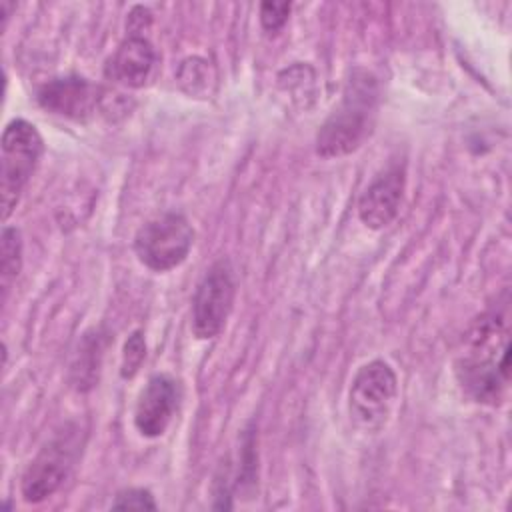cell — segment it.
<instances>
[{"label":"cell","instance_id":"1","mask_svg":"<svg viewBox=\"0 0 512 512\" xmlns=\"http://www.w3.org/2000/svg\"><path fill=\"white\" fill-rule=\"evenodd\" d=\"M466 336L470 350L456 360V378L474 402L496 406L510 384L508 328L498 314H484Z\"/></svg>","mask_w":512,"mask_h":512},{"label":"cell","instance_id":"2","mask_svg":"<svg viewBox=\"0 0 512 512\" xmlns=\"http://www.w3.org/2000/svg\"><path fill=\"white\" fill-rule=\"evenodd\" d=\"M378 110V82L364 68H354L342 98L316 134V154L338 158L354 152L372 132Z\"/></svg>","mask_w":512,"mask_h":512},{"label":"cell","instance_id":"3","mask_svg":"<svg viewBox=\"0 0 512 512\" xmlns=\"http://www.w3.org/2000/svg\"><path fill=\"white\" fill-rule=\"evenodd\" d=\"M2 180H0V200L2 218L6 220L16 208L24 186L34 174L38 160L44 152V142L40 132L28 120L16 118L6 124L2 134Z\"/></svg>","mask_w":512,"mask_h":512},{"label":"cell","instance_id":"4","mask_svg":"<svg viewBox=\"0 0 512 512\" xmlns=\"http://www.w3.org/2000/svg\"><path fill=\"white\" fill-rule=\"evenodd\" d=\"M192 244L194 228L178 212H166L148 220L134 236L138 260L154 272H168L180 266L188 258Z\"/></svg>","mask_w":512,"mask_h":512},{"label":"cell","instance_id":"5","mask_svg":"<svg viewBox=\"0 0 512 512\" xmlns=\"http://www.w3.org/2000/svg\"><path fill=\"white\" fill-rule=\"evenodd\" d=\"M78 454V428L64 426L62 432H56V436L40 448V452L24 470L20 482L22 498L30 504H38L52 496L68 478Z\"/></svg>","mask_w":512,"mask_h":512},{"label":"cell","instance_id":"6","mask_svg":"<svg viewBox=\"0 0 512 512\" xmlns=\"http://www.w3.org/2000/svg\"><path fill=\"white\" fill-rule=\"evenodd\" d=\"M398 380L384 360H370L358 368L348 394V410L354 422L366 430H380L394 406Z\"/></svg>","mask_w":512,"mask_h":512},{"label":"cell","instance_id":"7","mask_svg":"<svg viewBox=\"0 0 512 512\" xmlns=\"http://www.w3.org/2000/svg\"><path fill=\"white\" fill-rule=\"evenodd\" d=\"M234 296V272L230 262L222 258L206 270L192 298V332L198 340H210L224 330Z\"/></svg>","mask_w":512,"mask_h":512},{"label":"cell","instance_id":"8","mask_svg":"<svg viewBox=\"0 0 512 512\" xmlns=\"http://www.w3.org/2000/svg\"><path fill=\"white\" fill-rule=\"evenodd\" d=\"M182 398L180 382L170 374H154L138 394L134 426L146 438H158L170 426Z\"/></svg>","mask_w":512,"mask_h":512},{"label":"cell","instance_id":"9","mask_svg":"<svg viewBox=\"0 0 512 512\" xmlns=\"http://www.w3.org/2000/svg\"><path fill=\"white\" fill-rule=\"evenodd\" d=\"M406 188V168L404 164L392 162L382 168L372 182L366 186L358 200V216L364 226L372 230H382L398 216L402 196Z\"/></svg>","mask_w":512,"mask_h":512},{"label":"cell","instance_id":"10","mask_svg":"<svg viewBox=\"0 0 512 512\" xmlns=\"http://www.w3.org/2000/svg\"><path fill=\"white\" fill-rule=\"evenodd\" d=\"M36 98L44 110L56 116L86 120L102 102V90L82 76H62L42 84Z\"/></svg>","mask_w":512,"mask_h":512},{"label":"cell","instance_id":"11","mask_svg":"<svg viewBox=\"0 0 512 512\" xmlns=\"http://www.w3.org/2000/svg\"><path fill=\"white\" fill-rule=\"evenodd\" d=\"M156 66V50L146 36L128 34L106 60L104 76L126 88H142Z\"/></svg>","mask_w":512,"mask_h":512},{"label":"cell","instance_id":"12","mask_svg":"<svg viewBox=\"0 0 512 512\" xmlns=\"http://www.w3.org/2000/svg\"><path fill=\"white\" fill-rule=\"evenodd\" d=\"M102 350H104V338L98 330H90L82 336V340L78 344V352L74 354V362L70 368L72 384L78 390H88L98 382Z\"/></svg>","mask_w":512,"mask_h":512},{"label":"cell","instance_id":"13","mask_svg":"<svg viewBox=\"0 0 512 512\" xmlns=\"http://www.w3.org/2000/svg\"><path fill=\"white\" fill-rule=\"evenodd\" d=\"M0 282L2 298H6L12 282L18 278L22 268V238L12 226H6L0 236Z\"/></svg>","mask_w":512,"mask_h":512},{"label":"cell","instance_id":"14","mask_svg":"<svg viewBox=\"0 0 512 512\" xmlns=\"http://www.w3.org/2000/svg\"><path fill=\"white\" fill-rule=\"evenodd\" d=\"M176 80L188 96L200 98L210 94V84L214 82V70L204 58L192 56L182 60L176 72Z\"/></svg>","mask_w":512,"mask_h":512},{"label":"cell","instance_id":"15","mask_svg":"<svg viewBox=\"0 0 512 512\" xmlns=\"http://www.w3.org/2000/svg\"><path fill=\"white\" fill-rule=\"evenodd\" d=\"M146 358V342H144V334L140 330H134L128 340L124 342V350H122V366H120V374L122 378H134L142 366Z\"/></svg>","mask_w":512,"mask_h":512},{"label":"cell","instance_id":"16","mask_svg":"<svg viewBox=\"0 0 512 512\" xmlns=\"http://www.w3.org/2000/svg\"><path fill=\"white\" fill-rule=\"evenodd\" d=\"M114 510H156V502L146 488H126L120 490L112 502Z\"/></svg>","mask_w":512,"mask_h":512},{"label":"cell","instance_id":"17","mask_svg":"<svg viewBox=\"0 0 512 512\" xmlns=\"http://www.w3.org/2000/svg\"><path fill=\"white\" fill-rule=\"evenodd\" d=\"M290 2H262L260 4V24L266 32H278L290 16Z\"/></svg>","mask_w":512,"mask_h":512},{"label":"cell","instance_id":"18","mask_svg":"<svg viewBox=\"0 0 512 512\" xmlns=\"http://www.w3.org/2000/svg\"><path fill=\"white\" fill-rule=\"evenodd\" d=\"M150 20H152V14L144 6L132 8V12L128 14V32L132 36H142L140 32H144V28L150 26Z\"/></svg>","mask_w":512,"mask_h":512}]
</instances>
